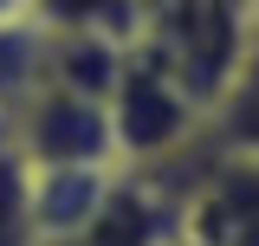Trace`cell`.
<instances>
[{
  "label": "cell",
  "instance_id": "obj_3",
  "mask_svg": "<svg viewBox=\"0 0 259 246\" xmlns=\"http://www.w3.org/2000/svg\"><path fill=\"white\" fill-rule=\"evenodd\" d=\"M175 169H182V246H259V155L194 143Z\"/></svg>",
  "mask_w": 259,
  "mask_h": 246
},
{
  "label": "cell",
  "instance_id": "obj_8",
  "mask_svg": "<svg viewBox=\"0 0 259 246\" xmlns=\"http://www.w3.org/2000/svg\"><path fill=\"white\" fill-rule=\"evenodd\" d=\"M26 20L39 32H78V39L136 46V32H143V0H32Z\"/></svg>",
  "mask_w": 259,
  "mask_h": 246
},
{
  "label": "cell",
  "instance_id": "obj_6",
  "mask_svg": "<svg viewBox=\"0 0 259 246\" xmlns=\"http://www.w3.org/2000/svg\"><path fill=\"white\" fill-rule=\"evenodd\" d=\"M110 182H117V162L110 169H32V233H39V246L84 233L104 208Z\"/></svg>",
  "mask_w": 259,
  "mask_h": 246
},
{
  "label": "cell",
  "instance_id": "obj_9",
  "mask_svg": "<svg viewBox=\"0 0 259 246\" xmlns=\"http://www.w3.org/2000/svg\"><path fill=\"white\" fill-rule=\"evenodd\" d=\"M46 78V32L32 20H0V117H13Z\"/></svg>",
  "mask_w": 259,
  "mask_h": 246
},
{
  "label": "cell",
  "instance_id": "obj_2",
  "mask_svg": "<svg viewBox=\"0 0 259 246\" xmlns=\"http://www.w3.org/2000/svg\"><path fill=\"white\" fill-rule=\"evenodd\" d=\"M104 110H110V143H117L123 169H162V162L188 155L201 143V123H207V104L168 65H156L143 46L123 52Z\"/></svg>",
  "mask_w": 259,
  "mask_h": 246
},
{
  "label": "cell",
  "instance_id": "obj_4",
  "mask_svg": "<svg viewBox=\"0 0 259 246\" xmlns=\"http://www.w3.org/2000/svg\"><path fill=\"white\" fill-rule=\"evenodd\" d=\"M7 123H13V143H20V155L32 169H110L117 162L104 97H84V91H65V85H46L39 78V91Z\"/></svg>",
  "mask_w": 259,
  "mask_h": 246
},
{
  "label": "cell",
  "instance_id": "obj_1",
  "mask_svg": "<svg viewBox=\"0 0 259 246\" xmlns=\"http://www.w3.org/2000/svg\"><path fill=\"white\" fill-rule=\"evenodd\" d=\"M259 39V0H143L136 46L168 65L201 104H214L233 65Z\"/></svg>",
  "mask_w": 259,
  "mask_h": 246
},
{
  "label": "cell",
  "instance_id": "obj_7",
  "mask_svg": "<svg viewBox=\"0 0 259 246\" xmlns=\"http://www.w3.org/2000/svg\"><path fill=\"white\" fill-rule=\"evenodd\" d=\"M201 143L207 149H233V155H259V39L246 46V59L233 65V78L214 91Z\"/></svg>",
  "mask_w": 259,
  "mask_h": 246
},
{
  "label": "cell",
  "instance_id": "obj_5",
  "mask_svg": "<svg viewBox=\"0 0 259 246\" xmlns=\"http://www.w3.org/2000/svg\"><path fill=\"white\" fill-rule=\"evenodd\" d=\"M175 162H162V169H117L97 220L84 233L59 240V246H182V169Z\"/></svg>",
  "mask_w": 259,
  "mask_h": 246
},
{
  "label": "cell",
  "instance_id": "obj_10",
  "mask_svg": "<svg viewBox=\"0 0 259 246\" xmlns=\"http://www.w3.org/2000/svg\"><path fill=\"white\" fill-rule=\"evenodd\" d=\"M0 246H39V233H32V162L20 155L7 117H0Z\"/></svg>",
  "mask_w": 259,
  "mask_h": 246
},
{
  "label": "cell",
  "instance_id": "obj_11",
  "mask_svg": "<svg viewBox=\"0 0 259 246\" xmlns=\"http://www.w3.org/2000/svg\"><path fill=\"white\" fill-rule=\"evenodd\" d=\"M26 7L32 0H0V20H26Z\"/></svg>",
  "mask_w": 259,
  "mask_h": 246
}]
</instances>
